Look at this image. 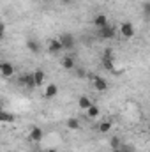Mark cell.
<instances>
[{
	"label": "cell",
	"mask_w": 150,
	"mask_h": 152,
	"mask_svg": "<svg viewBox=\"0 0 150 152\" xmlns=\"http://www.w3.org/2000/svg\"><path fill=\"white\" fill-rule=\"evenodd\" d=\"M111 147H113V149H115V151L122 147V143H120V140H118L117 136H115V138H111Z\"/></svg>",
	"instance_id": "44dd1931"
},
{
	"label": "cell",
	"mask_w": 150,
	"mask_h": 152,
	"mask_svg": "<svg viewBox=\"0 0 150 152\" xmlns=\"http://www.w3.org/2000/svg\"><path fill=\"white\" fill-rule=\"evenodd\" d=\"M87 117H88V118H97V117H99V106H97V104H92V106L87 110Z\"/></svg>",
	"instance_id": "9a60e30c"
},
{
	"label": "cell",
	"mask_w": 150,
	"mask_h": 152,
	"mask_svg": "<svg viewBox=\"0 0 150 152\" xmlns=\"http://www.w3.org/2000/svg\"><path fill=\"white\" fill-rule=\"evenodd\" d=\"M58 39H60L64 50H73V48H74V37H73L71 34H62Z\"/></svg>",
	"instance_id": "52a82bcc"
},
{
	"label": "cell",
	"mask_w": 150,
	"mask_h": 152,
	"mask_svg": "<svg viewBox=\"0 0 150 152\" xmlns=\"http://www.w3.org/2000/svg\"><path fill=\"white\" fill-rule=\"evenodd\" d=\"M62 67L67 69V71L74 69V58H73L71 55H69V57H64V58H62Z\"/></svg>",
	"instance_id": "4fadbf2b"
},
{
	"label": "cell",
	"mask_w": 150,
	"mask_h": 152,
	"mask_svg": "<svg viewBox=\"0 0 150 152\" xmlns=\"http://www.w3.org/2000/svg\"><path fill=\"white\" fill-rule=\"evenodd\" d=\"M143 14H145L147 18H150V2L143 4Z\"/></svg>",
	"instance_id": "7402d4cb"
},
{
	"label": "cell",
	"mask_w": 150,
	"mask_h": 152,
	"mask_svg": "<svg viewBox=\"0 0 150 152\" xmlns=\"http://www.w3.org/2000/svg\"><path fill=\"white\" fill-rule=\"evenodd\" d=\"M94 87H95L99 92L108 90V83H106V80H104V78H101V76H94Z\"/></svg>",
	"instance_id": "30bf717a"
},
{
	"label": "cell",
	"mask_w": 150,
	"mask_h": 152,
	"mask_svg": "<svg viewBox=\"0 0 150 152\" xmlns=\"http://www.w3.org/2000/svg\"><path fill=\"white\" fill-rule=\"evenodd\" d=\"M0 73H2L4 78H11V76H14V66L11 62H2L0 64Z\"/></svg>",
	"instance_id": "8992f818"
},
{
	"label": "cell",
	"mask_w": 150,
	"mask_h": 152,
	"mask_svg": "<svg viewBox=\"0 0 150 152\" xmlns=\"http://www.w3.org/2000/svg\"><path fill=\"white\" fill-rule=\"evenodd\" d=\"M46 152H58V151H55V149H48Z\"/></svg>",
	"instance_id": "cb8c5ba5"
},
{
	"label": "cell",
	"mask_w": 150,
	"mask_h": 152,
	"mask_svg": "<svg viewBox=\"0 0 150 152\" xmlns=\"http://www.w3.org/2000/svg\"><path fill=\"white\" fill-rule=\"evenodd\" d=\"M0 120H2V122H12V120H14V115L9 113V112H5V110H2V112H0Z\"/></svg>",
	"instance_id": "e0dca14e"
},
{
	"label": "cell",
	"mask_w": 150,
	"mask_h": 152,
	"mask_svg": "<svg viewBox=\"0 0 150 152\" xmlns=\"http://www.w3.org/2000/svg\"><path fill=\"white\" fill-rule=\"evenodd\" d=\"M99 37H103V39H113V37H115V27H111V25H106V27L99 28Z\"/></svg>",
	"instance_id": "ba28073f"
},
{
	"label": "cell",
	"mask_w": 150,
	"mask_h": 152,
	"mask_svg": "<svg viewBox=\"0 0 150 152\" xmlns=\"http://www.w3.org/2000/svg\"><path fill=\"white\" fill-rule=\"evenodd\" d=\"M27 48H28L32 53H39V42L34 41V39H28V41H27Z\"/></svg>",
	"instance_id": "2e32d148"
},
{
	"label": "cell",
	"mask_w": 150,
	"mask_h": 152,
	"mask_svg": "<svg viewBox=\"0 0 150 152\" xmlns=\"http://www.w3.org/2000/svg\"><path fill=\"white\" fill-rule=\"evenodd\" d=\"M62 2H64V4H69V2H71V0H62Z\"/></svg>",
	"instance_id": "d4e9b609"
},
{
	"label": "cell",
	"mask_w": 150,
	"mask_h": 152,
	"mask_svg": "<svg viewBox=\"0 0 150 152\" xmlns=\"http://www.w3.org/2000/svg\"><path fill=\"white\" fill-rule=\"evenodd\" d=\"M94 25H95L97 28H103V27L108 25V18H106L104 14H97V16L94 18Z\"/></svg>",
	"instance_id": "7c38bea8"
},
{
	"label": "cell",
	"mask_w": 150,
	"mask_h": 152,
	"mask_svg": "<svg viewBox=\"0 0 150 152\" xmlns=\"http://www.w3.org/2000/svg\"><path fill=\"white\" fill-rule=\"evenodd\" d=\"M92 104H94V103H92V101H90V97H87V96H81V97L78 99V106H79L81 110H85V112H87Z\"/></svg>",
	"instance_id": "8fae6325"
},
{
	"label": "cell",
	"mask_w": 150,
	"mask_h": 152,
	"mask_svg": "<svg viewBox=\"0 0 150 152\" xmlns=\"http://www.w3.org/2000/svg\"><path fill=\"white\" fill-rule=\"evenodd\" d=\"M20 83H23L28 90L37 88V85H36V78H34V73H32V75H23L21 78H20Z\"/></svg>",
	"instance_id": "7a4b0ae2"
},
{
	"label": "cell",
	"mask_w": 150,
	"mask_h": 152,
	"mask_svg": "<svg viewBox=\"0 0 150 152\" xmlns=\"http://www.w3.org/2000/svg\"><path fill=\"white\" fill-rule=\"evenodd\" d=\"M62 50H64V46H62L60 39H51V41L48 42V51H50V53L57 55V53H60Z\"/></svg>",
	"instance_id": "5b68a950"
},
{
	"label": "cell",
	"mask_w": 150,
	"mask_h": 152,
	"mask_svg": "<svg viewBox=\"0 0 150 152\" xmlns=\"http://www.w3.org/2000/svg\"><path fill=\"white\" fill-rule=\"evenodd\" d=\"M117 152H134L133 145H122L120 149H117Z\"/></svg>",
	"instance_id": "ffe728a7"
},
{
	"label": "cell",
	"mask_w": 150,
	"mask_h": 152,
	"mask_svg": "<svg viewBox=\"0 0 150 152\" xmlns=\"http://www.w3.org/2000/svg\"><path fill=\"white\" fill-rule=\"evenodd\" d=\"M110 131H111V122L104 120L99 124V133H110Z\"/></svg>",
	"instance_id": "ac0fdd59"
},
{
	"label": "cell",
	"mask_w": 150,
	"mask_h": 152,
	"mask_svg": "<svg viewBox=\"0 0 150 152\" xmlns=\"http://www.w3.org/2000/svg\"><path fill=\"white\" fill-rule=\"evenodd\" d=\"M120 36L125 39H131L134 36V27H133V23H127V21H124L122 25H120Z\"/></svg>",
	"instance_id": "6da1fadb"
},
{
	"label": "cell",
	"mask_w": 150,
	"mask_h": 152,
	"mask_svg": "<svg viewBox=\"0 0 150 152\" xmlns=\"http://www.w3.org/2000/svg\"><path fill=\"white\" fill-rule=\"evenodd\" d=\"M78 78H85V73H83V69H78Z\"/></svg>",
	"instance_id": "603a6c76"
},
{
	"label": "cell",
	"mask_w": 150,
	"mask_h": 152,
	"mask_svg": "<svg viewBox=\"0 0 150 152\" xmlns=\"http://www.w3.org/2000/svg\"><path fill=\"white\" fill-rule=\"evenodd\" d=\"M67 127L73 129V131L79 129V122H78V118H69V120H67Z\"/></svg>",
	"instance_id": "d6986e66"
},
{
	"label": "cell",
	"mask_w": 150,
	"mask_h": 152,
	"mask_svg": "<svg viewBox=\"0 0 150 152\" xmlns=\"http://www.w3.org/2000/svg\"><path fill=\"white\" fill-rule=\"evenodd\" d=\"M28 138L32 140V142H36V143H41L42 142V138H44V131L41 129V127H32L30 129V133H28Z\"/></svg>",
	"instance_id": "277c9868"
},
{
	"label": "cell",
	"mask_w": 150,
	"mask_h": 152,
	"mask_svg": "<svg viewBox=\"0 0 150 152\" xmlns=\"http://www.w3.org/2000/svg\"><path fill=\"white\" fill-rule=\"evenodd\" d=\"M34 78H36V85H37V87H42V83H44V80H46V75H44V71L37 69V71L34 73Z\"/></svg>",
	"instance_id": "5bb4252c"
},
{
	"label": "cell",
	"mask_w": 150,
	"mask_h": 152,
	"mask_svg": "<svg viewBox=\"0 0 150 152\" xmlns=\"http://www.w3.org/2000/svg\"><path fill=\"white\" fill-rule=\"evenodd\" d=\"M103 66L108 69V71H111L113 73V69H115V66H113V51L108 48L106 51H104V55H103Z\"/></svg>",
	"instance_id": "3957f363"
},
{
	"label": "cell",
	"mask_w": 150,
	"mask_h": 152,
	"mask_svg": "<svg viewBox=\"0 0 150 152\" xmlns=\"http://www.w3.org/2000/svg\"><path fill=\"white\" fill-rule=\"evenodd\" d=\"M57 94H58V87H57L55 83H50V85L44 88V97H46V99H53V97H57Z\"/></svg>",
	"instance_id": "9c48e42d"
}]
</instances>
